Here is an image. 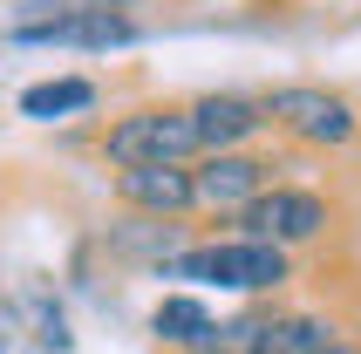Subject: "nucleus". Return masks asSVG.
Returning a JSON list of instances; mask_svg holds the SVG:
<instances>
[{"label":"nucleus","instance_id":"obj_9","mask_svg":"<svg viewBox=\"0 0 361 354\" xmlns=\"http://www.w3.org/2000/svg\"><path fill=\"white\" fill-rule=\"evenodd\" d=\"M89 102H96V82L55 75V82H35V89L20 96V116H27V123H55V116H75V109H89Z\"/></svg>","mask_w":361,"mask_h":354},{"label":"nucleus","instance_id":"obj_3","mask_svg":"<svg viewBox=\"0 0 361 354\" xmlns=\"http://www.w3.org/2000/svg\"><path fill=\"white\" fill-rule=\"evenodd\" d=\"M266 123H280L286 137H300V143H348L361 130L355 116V102L334 96V89H314V82H286V89H273V96L259 102Z\"/></svg>","mask_w":361,"mask_h":354},{"label":"nucleus","instance_id":"obj_1","mask_svg":"<svg viewBox=\"0 0 361 354\" xmlns=\"http://www.w3.org/2000/svg\"><path fill=\"white\" fill-rule=\"evenodd\" d=\"M164 279H212V286H232V293H266L286 279V252L280 245H259V238H232V245H198V252H171L157 259Z\"/></svg>","mask_w":361,"mask_h":354},{"label":"nucleus","instance_id":"obj_4","mask_svg":"<svg viewBox=\"0 0 361 354\" xmlns=\"http://www.w3.org/2000/svg\"><path fill=\"white\" fill-rule=\"evenodd\" d=\"M14 41H35V48H130V41H143V28L130 14H102L89 0H55L48 20H14Z\"/></svg>","mask_w":361,"mask_h":354},{"label":"nucleus","instance_id":"obj_5","mask_svg":"<svg viewBox=\"0 0 361 354\" xmlns=\"http://www.w3.org/2000/svg\"><path fill=\"white\" fill-rule=\"evenodd\" d=\"M239 225H245V238H259V245H300V238H321V225H327V205L314 191H293V184H273V191H259L252 205L239 212Z\"/></svg>","mask_w":361,"mask_h":354},{"label":"nucleus","instance_id":"obj_6","mask_svg":"<svg viewBox=\"0 0 361 354\" xmlns=\"http://www.w3.org/2000/svg\"><path fill=\"white\" fill-rule=\"evenodd\" d=\"M191 191H198V205L245 212V205L266 191V164L245 157V150H219V157H204V171H191Z\"/></svg>","mask_w":361,"mask_h":354},{"label":"nucleus","instance_id":"obj_8","mask_svg":"<svg viewBox=\"0 0 361 354\" xmlns=\"http://www.w3.org/2000/svg\"><path fill=\"white\" fill-rule=\"evenodd\" d=\"M123 205H137V212H157V218H178L184 205H198L191 191V171L184 164H157V171H123L116 177Z\"/></svg>","mask_w":361,"mask_h":354},{"label":"nucleus","instance_id":"obj_13","mask_svg":"<svg viewBox=\"0 0 361 354\" xmlns=\"http://www.w3.org/2000/svg\"><path fill=\"white\" fill-rule=\"evenodd\" d=\"M259 314H239V320H225V327H212V334L198 341V354H259Z\"/></svg>","mask_w":361,"mask_h":354},{"label":"nucleus","instance_id":"obj_12","mask_svg":"<svg viewBox=\"0 0 361 354\" xmlns=\"http://www.w3.org/2000/svg\"><path fill=\"white\" fill-rule=\"evenodd\" d=\"M14 314L27 320V334H35V348H41V354H68V348H75V334H68L61 307L41 293V286H27V293H20V307H14Z\"/></svg>","mask_w":361,"mask_h":354},{"label":"nucleus","instance_id":"obj_10","mask_svg":"<svg viewBox=\"0 0 361 354\" xmlns=\"http://www.w3.org/2000/svg\"><path fill=\"white\" fill-rule=\"evenodd\" d=\"M150 334L171 341V348H198V341L212 334V314H204V300L171 293V300H157V314H150Z\"/></svg>","mask_w":361,"mask_h":354},{"label":"nucleus","instance_id":"obj_2","mask_svg":"<svg viewBox=\"0 0 361 354\" xmlns=\"http://www.w3.org/2000/svg\"><path fill=\"white\" fill-rule=\"evenodd\" d=\"M109 164L116 171H157V164H191L198 150V123H191V102L184 109H137L109 130Z\"/></svg>","mask_w":361,"mask_h":354},{"label":"nucleus","instance_id":"obj_7","mask_svg":"<svg viewBox=\"0 0 361 354\" xmlns=\"http://www.w3.org/2000/svg\"><path fill=\"white\" fill-rule=\"evenodd\" d=\"M191 123H198V150L219 157V150H239V143L259 130L266 109L252 96H204V102H191Z\"/></svg>","mask_w":361,"mask_h":354},{"label":"nucleus","instance_id":"obj_11","mask_svg":"<svg viewBox=\"0 0 361 354\" xmlns=\"http://www.w3.org/2000/svg\"><path fill=\"white\" fill-rule=\"evenodd\" d=\"M327 341H334V327L314 314H286L259 327V354H327Z\"/></svg>","mask_w":361,"mask_h":354}]
</instances>
